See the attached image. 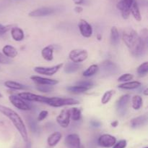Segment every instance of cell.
Listing matches in <instances>:
<instances>
[{"instance_id":"22","label":"cell","mask_w":148,"mask_h":148,"mask_svg":"<svg viewBox=\"0 0 148 148\" xmlns=\"http://www.w3.org/2000/svg\"><path fill=\"white\" fill-rule=\"evenodd\" d=\"M141 86V83L140 81H130L128 82H124L122 84H119L118 86L119 89H125V90H132L136 89L139 88Z\"/></svg>"},{"instance_id":"37","label":"cell","mask_w":148,"mask_h":148,"mask_svg":"<svg viewBox=\"0 0 148 148\" xmlns=\"http://www.w3.org/2000/svg\"><path fill=\"white\" fill-rule=\"evenodd\" d=\"M28 123H29V126H30V129H31L33 132H35V133H36V132H37L38 129V128L37 124H36V122L34 121V120L32 118L29 119Z\"/></svg>"},{"instance_id":"4","label":"cell","mask_w":148,"mask_h":148,"mask_svg":"<svg viewBox=\"0 0 148 148\" xmlns=\"http://www.w3.org/2000/svg\"><path fill=\"white\" fill-rule=\"evenodd\" d=\"M131 100V96L130 94H124L119 97L116 104V109L119 115L124 116L127 114L128 110L129 102Z\"/></svg>"},{"instance_id":"20","label":"cell","mask_w":148,"mask_h":148,"mask_svg":"<svg viewBox=\"0 0 148 148\" xmlns=\"http://www.w3.org/2000/svg\"><path fill=\"white\" fill-rule=\"evenodd\" d=\"M11 36L15 41H20L25 38V33L23 29L18 27H13L10 30Z\"/></svg>"},{"instance_id":"3","label":"cell","mask_w":148,"mask_h":148,"mask_svg":"<svg viewBox=\"0 0 148 148\" xmlns=\"http://www.w3.org/2000/svg\"><path fill=\"white\" fill-rule=\"evenodd\" d=\"M79 104L78 100L74 98H64V97H49L47 104L53 107H60L63 106L75 105Z\"/></svg>"},{"instance_id":"41","label":"cell","mask_w":148,"mask_h":148,"mask_svg":"<svg viewBox=\"0 0 148 148\" xmlns=\"http://www.w3.org/2000/svg\"><path fill=\"white\" fill-rule=\"evenodd\" d=\"M90 125L94 128H98L101 126V123L100 121H98V120H91Z\"/></svg>"},{"instance_id":"12","label":"cell","mask_w":148,"mask_h":148,"mask_svg":"<svg viewBox=\"0 0 148 148\" xmlns=\"http://www.w3.org/2000/svg\"><path fill=\"white\" fill-rule=\"evenodd\" d=\"M70 109H64L56 117V122L62 128L66 129L70 123Z\"/></svg>"},{"instance_id":"24","label":"cell","mask_w":148,"mask_h":148,"mask_svg":"<svg viewBox=\"0 0 148 148\" xmlns=\"http://www.w3.org/2000/svg\"><path fill=\"white\" fill-rule=\"evenodd\" d=\"M130 13H132L134 18L137 21H141L142 16L141 13H140V8H139V5L137 4V1L134 0V2L132 4V7L130 8Z\"/></svg>"},{"instance_id":"28","label":"cell","mask_w":148,"mask_h":148,"mask_svg":"<svg viewBox=\"0 0 148 148\" xmlns=\"http://www.w3.org/2000/svg\"><path fill=\"white\" fill-rule=\"evenodd\" d=\"M143 104V100L141 96L134 95L132 98V107L134 110H138L142 107Z\"/></svg>"},{"instance_id":"47","label":"cell","mask_w":148,"mask_h":148,"mask_svg":"<svg viewBox=\"0 0 148 148\" xmlns=\"http://www.w3.org/2000/svg\"><path fill=\"white\" fill-rule=\"evenodd\" d=\"M78 148H85V147L83 146V145H79V147H78Z\"/></svg>"},{"instance_id":"23","label":"cell","mask_w":148,"mask_h":148,"mask_svg":"<svg viewBox=\"0 0 148 148\" xmlns=\"http://www.w3.org/2000/svg\"><path fill=\"white\" fill-rule=\"evenodd\" d=\"M82 65H79V63H75V62H68L66 64L64 68V71L66 73V74H72L75 73L77 72L79 69L81 68Z\"/></svg>"},{"instance_id":"11","label":"cell","mask_w":148,"mask_h":148,"mask_svg":"<svg viewBox=\"0 0 148 148\" xmlns=\"http://www.w3.org/2000/svg\"><path fill=\"white\" fill-rule=\"evenodd\" d=\"M116 142V138L108 133L101 135L98 139V144L100 147L103 148H111Z\"/></svg>"},{"instance_id":"42","label":"cell","mask_w":148,"mask_h":148,"mask_svg":"<svg viewBox=\"0 0 148 148\" xmlns=\"http://www.w3.org/2000/svg\"><path fill=\"white\" fill-rule=\"evenodd\" d=\"M75 12L77 13H81L82 11H83V8H82V7H80V6L78 5L75 7Z\"/></svg>"},{"instance_id":"44","label":"cell","mask_w":148,"mask_h":148,"mask_svg":"<svg viewBox=\"0 0 148 148\" xmlns=\"http://www.w3.org/2000/svg\"><path fill=\"white\" fill-rule=\"evenodd\" d=\"M73 1L75 4L79 5V4H82V3H83L84 0H73Z\"/></svg>"},{"instance_id":"10","label":"cell","mask_w":148,"mask_h":148,"mask_svg":"<svg viewBox=\"0 0 148 148\" xmlns=\"http://www.w3.org/2000/svg\"><path fill=\"white\" fill-rule=\"evenodd\" d=\"M134 0H120L116 4L117 9L121 11V16L127 20L130 15V8Z\"/></svg>"},{"instance_id":"31","label":"cell","mask_w":148,"mask_h":148,"mask_svg":"<svg viewBox=\"0 0 148 148\" xmlns=\"http://www.w3.org/2000/svg\"><path fill=\"white\" fill-rule=\"evenodd\" d=\"M115 93V91L114 90H108V91H106L103 95L102 98H101V103L103 104H106L107 103H108L110 102V100L112 98L113 95Z\"/></svg>"},{"instance_id":"5","label":"cell","mask_w":148,"mask_h":148,"mask_svg":"<svg viewBox=\"0 0 148 148\" xmlns=\"http://www.w3.org/2000/svg\"><path fill=\"white\" fill-rule=\"evenodd\" d=\"M88 57V53L87 50L83 49H75L70 51L69 53V58L72 62L81 63L86 60Z\"/></svg>"},{"instance_id":"9","label":"cell","mask_w":148,"mask_h":148,"mask_svg":"<svg viewBox=\"0 0 148 148\" xmlns=\"http://www.w3.org/2000/svg\"><path fill=\"white\" fill-rule=\"evenodd\" d=\"M17 95L22 99L25 100L27 102H37L45 103L47 104L49 101V97H44L42 95H38V94H33L30 92H20Z\"/></svg>"},{"instance_id":"45","label":"cell","mask_w":148,"mask_h":148,"mask_svg":"<svg viewBox=\"0 0 148 148\" xmlns=\"http://www.w3.org/2000/svg\"><path fill=\"white\" fill-rule=\"evenodd\" d=\"M97 39H98L99 41H101V39H102V36H101L100 33H98V34H97Z\"/></svg>"},{"instance_id":"19","label":"cell","mask_w":148,"mask_h":148,"mask_svg":"<svg viewBox=\"0 0 148 148\" xmlns=\"http://www.w3.org/2000/svg\"><path fill=\"white\" fill-rule=\"evenodd\" d=\"M2 54L5 57L11 59V58L16 57L18 55V52L15 47L12 45L7 44L2 48Z\"/></svg>"},{"instance_id":"48","label":"cell","mask_w":148,"mask_h":148,"mask_svg":"<svg viewBox=\"0 0 148 148\" xmlns=\"http://www.w3.org/2000/svg\"><path fill=\"white\" fill-rule=\"evenodd\" d=\"M1 97H2V94H1V93H0V98H1Z\"/></svg>"},{"instance_id":"43","label":"cell","mask_w":148,"mask_h":148,"mask_svg":"<svg viewBox=\"0 0 148 148\" xmlns=\"http://www.w3.org/2000/svg\"><path fill=\"white\" fill-rule=\"evenodd\" d=\"M119 125V121L118 120H114L113 122H111V126H112V127H116V126H118Z\"/></svg>"},{"instance_id":"16","label":"cell","mask_w":148,"mask_h":148,"mask_svg":"<svg viewBox=\"0 0 148 148\" xmlns=\"http://www.w3.org/2000/svg\"><path fill=\"white\" fill-rule=\"evenodd\" d=\"M30 79L36 83L38 85H49L54 86L59 83V81L56 79L45 78V77L39 76V75H31Z\"/></svg>"},{"instance_id":"34","label":"cell","mask_w":148,"mask_h":148,"mask_svg":"<svg viewBox=\"0 0 148 148\" xmlns=\"http://www.w3.org/2000/svg\"><path fill=\"white\" fill-rule=\"evenodd\" d=\"M134 78V75L131 73H125L121 75L119 78H118L119 82H128V81H130L131 80H132Z\"/></svg>"},{"instance_id":"29","label":"cell","mask_w":148,"mask_h":148,"mask_svg":"<svg viewBox=\"0 0 148 148\" xmlns=\"http://www.w3.org/2000/svg\"><path fill=\"white\" fill-rule=\"evenodd\" d=\"M120 36L116 27L113 26L111 28V41L113 45H117L119 43Z\"/></svg>"},{"instance_id":"30","label":"cell","mask_w":148,"mask_h":148,"mask_svg":"<svg viewBox=\"0 0 148 148\" xmlns=\"http://www.w3.org/2000/svg\"><path fill=\"white\" fill-rule=\"evenodd\" d=\"M82 116V110L78 107H73L70 109V118L75 121H78L81 119Z\"/></svg>"},{"instance_id":"27","label":"cell","mask_w":148,"mask_h":148,"mask_svg":"<svg viewBox=\"0 0 148 148\" xmlns=\"http://www.w3.org/2000/svg\"><path fill=\"white\" fill-rule=\"evenodd\" d=\"M66 89L71 93L73 94H82V93L86 92L87 91L90 89L87 88V87L82 86L79 85H75V86H70L66 87Z\"/></svg>"},{"instance_id":"36","label":"cell","mask_w":148,"mask_h":148,"mask_svg":"<svg viewBox=\"0 0 148 148\" xmlns=\"http://www.w3.org/2000/svg\"><path fill=\"white\" fill-rule=\"evenodd\" d=\"M77 85L87 87L88 89H90L93 86V82L92 81H80L77 83Z\"/></svg>"},{"instance_id":"1","label":"cell","mask_w":148,"mask_h":148,"mask_svg":"<svg viewBox=\"0 0 148 148\" xmlns=\"http://www.w3.org/2000/svg\"><path fill=\"white\" fill-rule=\"evenodd\" d=\"M122 39L132 56L137 57L143 55L145 50V42L135 30L132 28L124 29Z\"/></svg>"},{"instance_id":"49","label":"cell","mask_w":148,"mask_h":148,"mask_svg":"<svg viewBox=\"0 0 148 148\" xmlns=\"http://www.w3.org/2000/svg\"><path fill=\"white\" fill-rule=\"evenodd\" d=\"M144 148H148V147H144Z\"/></svg>"},{"instance_id":"35","label":"cell","mask_w":148,"mask_h":148,"mask_svg":"<svg viewBox=\"0 0 148 148\" xmlns=\"http://www.w3.org/2000/svg\"><path fill=\"white\" fill-rule=\"evenodd\" d=\"M127 145V142L125 139H121L119 142H116L115 145L112 147L113 148H126Z\"/></svg>"},{"instance_id":"8","label":"cell","mask_w":148,"mask_h":148,"mask_svg":"<svg viewBox=\"0 0 148 148\" xmlns=\"http://www.w3.org/2000/svg\"><path fill=\"white\" fill-rule=\"evenodd\" d=\"M99 68H101L102 72L106 75H116L119 71V68L116 64L109 59H106L101 62V68L99 67Z\"/></svg>"},{"instance_id":"14","label":"cell","mask_w":148,"mask_h":148,"mask_svg":"<svg viewBox=\"0 0 148 148\" xmlns=\"http://www.w3.org/2000/svg\"><path fill=\"white\" fill-rule=\"evenodd\" d=\"M65 145L67 148H78L80 143V138L77 133H70L67 135L64 139Z\"/></svg>"},{"instance_id":"33","label":"cell","mask_w":148,"mask_h":148,"mask_svg":"<svg viewBox=\"0 0 148 148\" xmlns=\"http://www.w3.org/2000/svg\"><path fill=\"white\" fill-rule=\"evenodd\" d=\"M36 89L38 91L43 93H49L53 91V86H49V85H38L36 86Z\"/></svg>"},{"instance_id":"40","label":"cell","mask_w":148,"mask_h":148,"mask_svg":"<svg viewBox=\"0 0 148 148\" xmlns=\"http://www.w3.org/2000/svg\"><path fill=\"white\" fill-rule=\"evenodd\" d=\"M9 30V26H4V25L0 24V36L5 34Z\"/></svg>"},{"instance_id":"32","label":"cell","mask_w":148,"mask_h":148,"mask_svg":"<svg viewBox=\"0 0 148 148\" xmlns=\"http://www.w3.org/2000/svg\"><path fill=\"white\" fill-rule=\"evenodd\" d=\"M137 73L140 76H145L147 75L148 72V62H145L142 63L140 66L137 68Z\"/></svg>"},{"instance_id":"26","label":"cell","mask_w":148,"mask_h":148,"mask_svg":"<svg viewBox=\"0 0 148 148\" xmlns=\"http://www.w3.org/2000/svg\"><path fill=\"white\" fill-rule=\"evenodd\" d=\"M99 70V66H98V65H96V64H93V65H91L90 66L88 67V68L82 73V75L85 77L92 76V75L98 73Z\"/></svg>"},{"instance_id":"39","label":"cell","mask_w":148,"mask_h":148,"mask_svg":"<svg viewBox=\"0 0 148 148\" xmlns=\"http://www.w3.org/2000/svg\"><path fill=\"white\" fill-rule=\"evenodd\" d=\"M49 115V112L47 110H42V111L40 112V113L38 114V121H42L43 120H44L46 117Z\"/></svg>"},{"instance_id":"38","label":"cell","mask_w":148,"mask_h":148,"mask_svg":"<svg viewBox=\"0 0 148 148\" xmlns=\"http://www.w3.org/2000/svg\"><path fill=\"white\" fill-rule=\"evenodd\" d=\"M11 59L4 56L2 53L0 52V64H10L11 63Z\"/></svg>"},{"instance_id":"46","label":"cell","mask_w":148,"mask_h":148,"mask_svg":"<svg viewBox=\"0 0 148 148\" xmlns=\"http://www.w3.org/2000/svg\"><path fill=\"white\" fill-rule=\"evenodd\" d=\"M143 94H144L145 96H147L148 95V89H145L144 91H143Z\"/></svg>"},{"instance_id":"2","label":"cell","mask_w":148,"mask_h":148,"mask_svg":"<svg viewBox=\"0 0 148 148\" xmlns=\"http://www.w3.org/2000/svg\"><path fill=\"white\" fill-rule=\"evenodd\" d=\"M0 113L4 115V116H6L7 118L10 119V121L12 123L13 126L15 127L21 137L23 138V141L27 142L28 140L27 129H26V126L23 122V119L19 115L18 113L12 109L10 108L7 106L1 105V104H0Z\"/></svg>"},{"instance_id":"17","label":"cell","mask_w":148,"mask_h":148,"mask_svg":"<svg viewBox=\"0 0 148 148\" xmlns=\"http://www.w3.org/2000/svg\"><path fill=\"white\" fill-rule=\"evenodd\" d=\"M53 51H54V46L53 45H48L45 46L41 50V56L45 60L52 61L53 59Z\"/></svg>"},{"instance_id":"18","label":"cell","mask_w":148,"mask_h":148,"mask_svg":"<svg viewBox=\"0 0 148 148\" xmlns=\"http://www.w3.org/2000/svg\"><path fill=\"white\" fill-rule=\"evenodd\" d=\"M147 117L146 115L138 116V117L134 118L132 119L131 121H130V126L133 129H137V128L144 126L147 123Z\"/></svg>"},{"instance_id":"6","label":"cell","mask_w":148,"mask_h":148,"mask_svg":"<svg viewBox=\"0 0 148 148\" xmlns=\"http://www.w3.org/2000/svg\"><path fill=\"white\" fill-rule=\"evenodd\" d=\"M9 100L14 107L19 110H23V111H27V110H31V106L29 103H27V101L22 99L18 95H15V94L10 95L9 97Z\"/></svg>"},{"instance_id":"7","label":"cell","mask_w":148,"mask_h":148,"mask_svg":"<svg viewBox=\"0 0 148 148\" xmlns=\"http://www.w3.org/2000/svg\"><path fill=\"white\" fill-rule=\"evenodd\" d=\"M62 67H63V63H59L58 65L51 67L37 66L33 68V71L38 74L48 75V76H51V75L56 74Z\"/></svg>"},{"instance_id":"25","label":"cell","mask_w":148,"mask_h":148,"mask_svg":"<svg viewBox=\"0 0 148 148\" xmlns=\"http://www.w3.org/2000/svg\"><path fill=\"white\" fill-rule=\"evenodd\" d=\"M4 86L7 88L12 90H23L25 89V86L20 83L14 81H7L4 82Z\"/></svg>"},{"instance_id":"13","label":"cell","mask_w":148,"mask_h":148,"mask_svg":"<svg viewBox=\"0 0 148 148\" xmlns=\"http://www.w3.org/2000/svg\"><path fill=\"white\" fill-rule=\"evenodd\" d=\"M79 32L85 38H90L92 34V26L84 19H81L78 24Z\"/></svg>"},{"instance_id":"15","label":"cell","mask_w":148,"mask_h":148,"mask_svg":"<svg viewBox=\"0 0 148 148\" xmlns=\"http://www.w3.org/2000/svg\"><path fill=\"white\" fill-rule=\"evenodd\" d=\"M55 12L54 9L51 7H40V8L36 9L29 12L28 15L30 17H44L52 15Z\"/></svg>"},{"instance_id":"21","label":"cell","mask_w":148,"mask_h":148,"mask_svg":"<svg viewBox=\"0 0 148 148\" xmlns=\"http://www.w3.org/2000/svg\"><path fill=\"white\" fill-rule=\"evenodd\" d=\"M62 134L59 131H55L52 133L47 139V143L49 147H54L60 142Z\"/></svg>"}]
</instances>
